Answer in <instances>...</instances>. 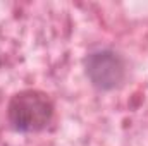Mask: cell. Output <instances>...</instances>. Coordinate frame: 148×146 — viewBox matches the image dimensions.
<instances>
[{"label": "cell", "mask_w": 148, "mask_h": 146, "mask_svg": "<svg viewBox=\"0 0 148 146\" xmlns=\"http://www.w3.org/2000/svg\"><path fill=\"white\" fill-rule=\"evenodd\" d=\"M84 74L98 91L119 89L127 77V62L124 55L110 46H97L84 57Z\"/></svg>", "instance_id": "cell-2"}, {"label": "cell", "mask_w": 148, "mask_h": 146, "mask_svg": "<svg viewBox=\"0 0 148 146\" xmlns=\"http://www.w3.org/2000/svg\"><path fill=\"white\" fill-rule=\"evenodd\" d=\"M53 117L50 96L40 89H24L16 93L7 105V122L12 131L33 134L43 131Z\"/></svg>", "instance_id": "cell-1"}]
</instances>
